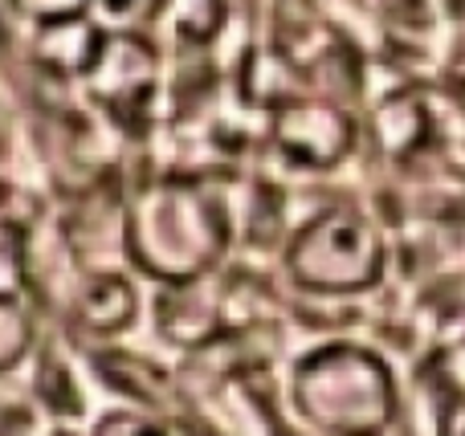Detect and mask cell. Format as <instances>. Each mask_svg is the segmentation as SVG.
Returning <instances> with one entry per match:
<instances>
[{
	"label": "cell",
	"mask_w": 465,
	"mask_h": 436,
	"mask_svg": "<svg viewBox=\"0 0 465 436\" xmlns=\"http://www.w3.org/2000/svg\"><path fill=\"white\" fill-rule=\"evenodd\" d=\"M229 0H168L155 24H168L172 37L188 49H201L209 41H217V33L225 29Z\"/></svg>",
	"instance_id": "cell-10"
},
{
	"label": "cell",
	"mask_w": 465,
	"mask_h": 436,
	"mask_svg": "<svg viewBox=\"0 0 465 436\" xmlns=\"http://www.w3.org/2000/svg\"><path fill=\"white\" fill-rule=\"evenodd\" d=\"M232 241L229 208L204 179L160 171L131 184L123 200V253L160 286L201 282L225 261Z\"/></svg>",
	"instance_id": "cell-1"
},
{
	"label": "cell",
	"mask_w": 465,
	"mask_h": 436,
	"mask_svg": "<svg viewBox=\"0 0 465 436\" xmlns=\"http://www.w3.org/2000/svg\"><path fill=\"white\" fill-rule=\"evenodd\" d=\"M94 372L111 383L114 392L139 400V404H163L168 400V372L160 363H152L147 355H135V351H119V347H103L90 355Z\"/></svg>",
	"instance_id": "cell-9"
},
{
	"label": "cell",
	"mask_w": 465,
	"mask_h": 436,
	"mask_svg": "<svg viewBox=\"0 0 465 436\" xmlns=\"http://www.w3.org/2000/svg\"><path fill=\"white\" fill-rule=\"evenodd\" d=\"M103 37H106V29L98 21H90L86 13L82 16H62V21H45V24L33 29L29 62L54 82L86 78V70L94 65V57H98Z\"/></svg>",
	"instance_id": "cell-7"
},
{
	"label": "cell",
	"mask_w": 465,
	"mask_h": 436,
	"mask_svg": "<svg viewBox=\"0 0 465 436\" xmlns=\"http://www.w3.org/2000/svg\"><path fill=\"white\" fill-rule=\"evenodd\" d=\"M135 310H139L135 286L123 274H114V269H86L70 294L74 323L86 334H98V339L127 331L135 323Z\"/></svg>",
	"instance_id": "cell-8"
},
{
	"label": "cell",
	"mask_w": 465,
	"mask_h": 436,
	"mask_svg": "<svg viewBox=\"0 0 465 436\" xmlns=\"http://www.w3.org/2000/svg\"><path fill=\"white\" fill-rule=\"evenodd\" d=\"M13 5L33 24H45V21H62V16H82L90 8V0H13Z\"/></svg>",
	"instance_id": "cell-17"
},
{
	"label": "cell",
	"mask_w": 465,
	"mask_h": 436,
	"mask_svg": "<svg viewBox=\"0 0 465 436\" xmlns=\"http://www.w3.org/2000/svg\"><path fill=\"white\" fill-rule=\"evenodd\" d=\"M90 436H172L160 421L152 416H139V412H106L103 421L94 424Z\"/></svg>",
	"instance_id": "cell-16"
},
{
	"label": "cell",
	"mask_w": 465,
	"mask_h": 436,
	"mask_svg": "<svg viewBox=\"0 0 465 436\" xmlns=\"http://www.w3.org/2000/svg\"><path fill=\"white\" fill-rule=\"evenodd\" d=\"M294 404L331 436H380L392 424L396 388L380 355L355 343H327L298 359Z\"/></svg>",
	"instance_id": "cell-2"
},
{
	"label": "cell",
	"mask_w": 465,
	"mask_h": 436,
	"mask_svg": "<svg viewBox=\"0 0 465 436\" xmlns=\"http://www.w3.org/2000/svg\"><path fill=\"white\" fill-rule=\"evenodd\" d=\"M286 274L298 290L322 294V298L371 290L384 274V241H380L376 225L360 212H319L290 237Z\"/></svg>",
	"instance_id": "cell-3"
},
{
	"label": "cell",
	"mask_w": 465,
	"mask_h": 436,
	"mask_svg": "<svg viewBox=\"0 0 465 436\" xmlns=\"http://www.w3.org/2000/svg\"><path fill=\"white\" fill-rule=\"evenodd\" d=\"M29 228L0 225V298H25L29 290V253H25Z\"/></svg>",
	"instance_id": "cell-14"
},
{
	"label": "cell",
	"mask_w": 465,
	"mask_h": 436,
	"mask_svg": "<svg viewBox=\"0 0 465 436\" xmlns=\"http://www.w3.org/2000/svg\"><path fill=\"white\" fill-rule=\"evenodd\" d=\"M160 45L143 29H106L94 65L86 70L82 86L86 98L114 131L143 135L152 127V111L160 102Z\"/></svg>",
	"instance_id": "cell-4"
},
{
	"label": "cell",
	"mask_w": 465,
	"mask_h": 436,
	"mask_svg": "<svg viewBox=\"0 0 465 436\" xmlns=\"http://www.w3.org/2000/svg\"><path fill=\"white\" fill-rule=\"evenodd\" d=\"M461 106H465V90H461Z\"/></svg>",
	"instance_id": "cell-19"
},
{
	"label": "cell",
	"mask_w": 465,
	"mask_h": 436,
	"mask_svg": "<svg viewBox=\"0 0 465 436\" xmlns=\"http://www.w3.org/2000/svg\"><path fill=\"white\" fill-rule=\"evenodd\" d=\"M270 139L294 168L327 171L343 163L355 147V122L322 98H290L273 111Z\"/></svg>",
	"instance_id": "cell-5"
},
{
	"label": "cell",
	"mask_w": 465,
	"mask_h": 436,
	"mask_svg": "<svg viewBox=\"0 0 465 436\" xmlns=\"http://www.w3.org/2000/svg\"><path fill=\"white\" fill-rule=\"evenodd\" d=\"M441 436H465V404H458L441 424Z\"/></svg>",
	"instance_id": "cell-18"
},
{
	"label": "cell",
	"mask_w": 465,
	"mask_h": 436,
	"mask_svg": "<svg viewBox=\"0 0 465 436\" xmlns=\"http://www.w3.org/2000/svg\"><path fill=\"white\" fill-rule=\"evenodd\" d=\"M37 400L49 408V412H57V416H74V412H82V392H78V383H74V375H70V367L62 363L57 355H45L37 363Z\"/></svg>",
	"instance_id": "cell-13"
},
{
	"label": "cell",
	"mask_w": 465,
	"mask_h": 436,
	"mask_svg": "<svg viewBox=\"0 0 465 436\" xmlns=\"http://www.w3.org/2000/svg\"><path fill=\"white\" fill-rule=\"evenodd\" d=\"M155 331L184 351H201L225 334L221 326V290H213L209 277L201 282L160 286L155 294Z\"/></svg>",
	"instance_id": "cell-6"
},
{
	"label": "cell",
	"mask_w": 465,
	"mask_h": 436,
	"mask_svg": "<svg viewBox=\"0 0 465 436\" xmlns=\"http://www.w3.org/2000/svg\"><path fill=\"white\" fill-rule=\"evenodd\" d=\"M420 135H425V111H420L417 98H388L376 111V139L388 155L412 151Z\"/></svg>",
	"instance_id": "cell-11"
},
{
	"label": "cell",
	"mask_w": 465,
	"mask_h": 436,
	"mask_svg": "<svg viewBox=\"0 0 465 436\" xmlns=\"http://www.w3.org/2000/svg\"><path fill=\"white\" fill-rule=\"evenodd\" d=\"M33 351V306L25 298H0V375L16 372Z\"/></svg>",
	"instance_id": "cell-12"
},
{
	"label": "cell",
	"mask_w": 465,
	"mask_h": 436,
	"mask_svg": "<svg viewBox=\"0 0 465 436\" xmlns=\"http://www.w3.org/2000/svg\"><path fill=\"white\" fill-rule=\"evenodd\" d=\"M103 8L106 21H114V29H143L155 24L168 0H94Z\"/></svg>",
	"instance_id": "cell-15"
}]
</instances>
